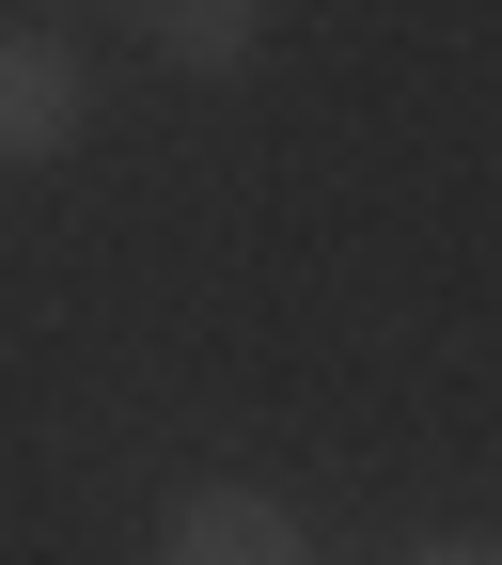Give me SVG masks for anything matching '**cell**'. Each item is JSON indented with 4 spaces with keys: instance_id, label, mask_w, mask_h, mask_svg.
Returning <instances> with one entry per match:
<instances>
[{
    "instance_id": "6da1fadb",
    "label": "cell",
    "mask_w": 502,
    "mask_h": 565,
    "mask_svg": "<svg viewBox=\"0 0 502 565\" xmlns=\"http://www.w3.org/2000/svg\"><path fill=\"white\" fill-rule=\"evenodd\" d=\"M79 126H95V79H79V47H63V32H0V173H47V158H79Z\"/></svg>"
},
{
    "instance_id": "7a4b0ae2",
    "label": "cell",
    "mask_w": 502,
    "mask_h": 565,
    "mask_svg": "<svg viewBox=\"0 0 502 565\" xmlns=\"http://www.w3.org/2000/svg\"><path fill=\"white\" fill-rule=\"evenodd\" d=\"M158 565H314V534L267 503V487H189L158 519Z\"/></svg>"
},
{
    "instance_id": "3957f363",
    "label": "cell",
    "mask_w": 502,
    "mask_h": 565,
    "mask_svg": "<svg viewBox=\"0 0 502 565\" xmlns=\"http://www.w3.org/2000/svg\"><path fill=\"white\" fill-rule=\"evenodd\" d=\"M141 47H158L173 79H236L267 47V0H141Z\"/></svg>"
},
{
    "instance_id": "277c9868",
    "label": "cell",
    "mask_w": 502,
    "mask_h": 565,
    "mask_svg": "<svg viewBox=\"0 0 502 565\" xmlns=\"http://www.w3.org/2000/svg\"><path fill=\"white\" fill-rule=\"evenodd\" d=\"M393 565H502V534H408Z\"/></svg>"
},
{
    "instance_id": "5b68a950",
    "label": "cell",
    "mask_w": 502,
    "mask_h": 565,
    "mask_svg": "<svg viewBox=\"0 0 502 565\" xmlns=\"http://www.w3.org/2000/svg\"><path fill=\"white\" fill-rule=\"evenodd\" d=\"M32 17H79V0H32Z\"/></svg>"
}]
</instances>
